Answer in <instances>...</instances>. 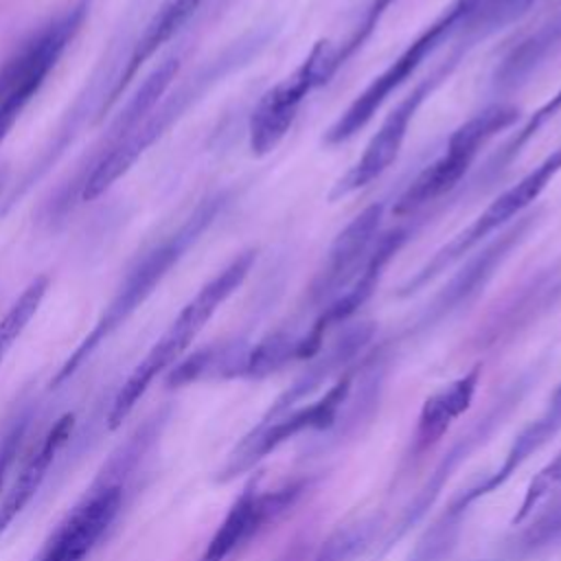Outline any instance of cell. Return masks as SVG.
Listing matches in <instances>:
<instances>
[{
    "label": "cell",
    "mask_w": 561,
    "mask_h": 561,
    "mask_svg": "<svg viewBox=\"0 0 561 561\" xmlns=\"http://www.w3.org/2000/svg\"><path fill=\"white\" fill-rule=\"evenodd\" d=\"M340 68L337 44L331 39L316 42L302 64L259 99L248 123V142L252 153H272L294 125L302 101L313 90L327 85Z\"/></svg>",
    "instance_id": "cell-8"
},
{
    "label": "cell",
    "mask_w": 561,
    "mask_h": 561,
    "mask_svg": "<svg viewBox=\"0 0 561 561\" xmlns=\"http://www.w3.org/2000/svg\"><path fill=\"white\" fill-rule=\"evenodd\" d=\"M248 348L250 346L243 342H224V344L199 348L197 353L182 359L175 368H171L167 383L171 388H180V386L204 381V379L243 377Z\"/></svg>",
    "instance_id": "cell-21"
},
{
    "label": "cell",
    "mask_w": 561,
    "mask_h": 561,
    "mask_svg": "<svg viewBox=\"0 0 561 561\" xmlns=\"http://www.w3.org/2000/svg\"><path fill=\"white\" fill-rule=\"evenodd\" d=\"M204 0H162L158 4V9L153 11V15L149 18V22L145 24L140 37L136 39L127 61L123 64L121 75L114 79V85L107 94V101L103 103L101 112H105L112 103L118 101V96L123 94V90L127 88V83L134 79V75L140 70V66L156 55V50L160 46H164L193 15L195 11L202 7Z\"/></svg>",
    "instance_id": "cell-19"
},
{
    "label": "cell",
    "mask_w": 561,
    "mask_h": 561,
    "mask_svg": "<svg viewBox=\"0 0 561 561\" xmlns=\"http://www.w3.org/2000/svg\"><path fill=\"white\" fill-rule=\"evenodd\" d=\"M394 0H370L359 18V22L351 28V33L337 42V59H340V66H344L370 37L373 33L377 31L381 18L386 15L388 7L392 4Z\"/></svg>",
    "instance_id": "cell-28"
},
{
    "label": "cell",
    "mask_w": 561,
    "mask_h": 561,
    "mask_svg": "<svg viewBox=\"0 0 561 561\" xmlns=\"http://www.w3.org/2000/svg\"><path fill=\"white\" fill-rule=\"evenodd\" d=\"M476 44L473 37L465 35V42L445 59L440 61V66H436L434 72H430L425 79H421L416 83V88L412 92H408L383 118V123L379 125V129L373 134V138L368 140L366 149L362 151V156L355 160V164L333 184L329 199L337 202L364 186H368L373 180H377L399 156L410 123L414 121L416 112L421 110V105L434 94V90L454 72V68L458 66L460 57Z\"/></svg>",
    "instance_id": "cell-10"
},
{
    "label": "cell",
    "mask_w": 561,
    "mask_h": 561,
    "mask_svg": "<svg viewBox=\"0 0 561 561\" xmlns=\"http://www.w3.org/2000/svg\"><path fill=\"white\" fill-rule=\"evenodd\" d=\"M256 261V250L239 252L226 267H221L210 280H206L199 291L180 309L173 322L164 329L158 342L147 351V355L127 375L107 412V427L116 430L131 414L136 403L142 399L151 381L171 368L184 351L193 344L199 331L208 324L215 311L243 285L252 265Z\"/></svg>",
    "instance_id": "cell-2"
},
{
    "label": "cell",
    "mask_w": 561,
    "mask_h": 561,
    "mask_svg": "<svg viewBox=\"0 0 561 561\" xmlns=\"http://www.w3.org/2000/svg\"><path fill=\"white\" fill-rule=\"evenodd\" d=\"M28 423H31V410L22 408L20 412H15L9 419V423L0 436V489L4 486V480L13 467V460L20 451V445L24 440Z\"/></svg>",
    "instance_id": "cell-29"
},
{
    "label": "cell",
    "mask_w": 561,
    "mask_h": 561,
    "mask_svg": "<svg viewBox=\"0 0 561 561\" xmlns=\"http://www.w3.org/2000/svg\"><path fill=\"white\" fill-rule=\"evenodd\" d=\"M307 541H302V539H296L294 541V546L291 548H287L285 550V554L278 559V561H305V546Z\"/></svg>",
    "instance_id": "cell-31"
},
{
    "label": "cell",
    "mask_w": 561,
    "mask_h": 561,
    "mask_svg": "<svg viewBox=\"0 0 561 561\" xmlns=\"http://www.w3.org/2000/svg\"><path fill=\"white\" fill-rule=\"evenodd\" d=\"M48 276H37L33 278L22 294L13 300V305L7 309V313L0 318V364L4 362L9 348L15 344V340L24 333L33 316L37 313L46 289H48Z\"/></svg>",
    "instance_id": "cell-25"
},
{
    "label": "cell",
    "mask_w": 561,
    "mask_h": 561,
    "mask_svg": "<svg viewBox=\"0 0 561 561\" xmlns=\"http://www.w3.org/2000/svg\"><path fill=\"white\" fill-rule=\"evenodd\" d=\"M557 546H561V497L539 513L528 528L504 541L491 561H526Z\"/></svg>",
    "instance_id": "cell-22"
},
{
    "label": "cell",
    "mask_w": 561,
    "mask_h": 561,
    "mask_svg": "<svg viewBox=\"0 0 561 561\" xmlns=\"http://www.w3.org/2000/svg\"><path fill=\"white\" fill-rule=\"evenodd\" d=\"M561 173V145L552 149L535 169H530L519 182L500 193L465 230H460L449 243L434 252L430 261H425L405 283L399 287V296H410L423 289L430 280L447 272L456 261L465 259L471 250H476L489 234L506 226L511 219H517L524 208H528L548 184Z\"/></svg>",
    "instance_id": "cell-6"
},
{
    "label": "cell",
    "mask_w": 561,
    "mask_h": 561,
    "mask_svg": "<svg viewBox=\"0 0 561 561\" xmlns=\"http://www.w3.org/2000/svg\"><path fill=\"white\" fill-rule=\"evenodd\" d=\"M480 364L473 366L462 377L454 379L449 386L440 388L438 392L430 394L419 412L416 427L410 440V449L405 454V462H414L423 458L449 430V425L465 414V410L471 405L473 394L478 390L480 381Z\"/></svg>",
    "instance_id": "cell-17"
},
{
    "label": "cell",
    "mask_w": 561,
    "mask_h": 561,
    "mask_svg": "<svg viewBox=\"0 0 561 561\" xmlns=\"http://www.w3.org/2000/svg\"><path fill=\"white\" fill-rule=\"evenodd\" d=\"M519 118V110L508 103H493L482 112L467 118L454 129L447 140V149L432 164H427L412 184L399 195L392 206V215L408 217L447 195L469 171L480 149L500 131L513 127Z\"/></svg>",
    "instance_id": "cell-7"
},
{
    "label": "cell",
    "mask_w": 561,
    "mask_h": 561,
    "mask_svg": "<svg viewBox=\"0 0 561 561\" xmlns=\"http://www.w3.org/2000/svg\"><path fill=\"white\" fill-rule=\"evenodd\" d=\"M85 13L88 2H77L24 39L20 48L0 66V142L79 33Z\"/></svg>",
    "instance_id": "cell-5"
},
{
    "label": "cell",
    "mask_w": 561,
    "mask_h": 561,
    "mask_svg": "<svg viewBox=\"0 0 561 561\" xmlns=\"http://www.w3.org/2000/svg\"><path fill=\"white\" fill-rule=\"evenodd\" d=\"M72 427H75L72 412L59 416L53 423V427L44 434L39 445L33 449V454L28 456V460L24 462V467L20 469V473L15 476L11 486L4 491V495L0 500V537L13 524V519L24 511V506L33 500V495L39 491L42 482L48 476L50 465L55 462L57 454L70 438Z\"/></svg>",
    "instance_id": "cell-18"
},
{
    "label": "cell",
    "mask_w": 561,
    "mask_h": 561,
    "mask_svg": "<svg viewBox=\"0 0 561 561\" xmlns=\"http://www.w3.org/2000/svg\"><path fill=\"white\" fill-rule=\"evenodd\" d=\"M305 489L307 482L296 480L278 489L259 491L256 480H250L217 526L199 561H226L241 546H245L267 526L278 522L296 504Z\"/></svg>",
    "instance_id": "cell-11"
},
{
    "label": "cell",
    "mask_w": 561,
    "mask_h": 561,
    "mask_svg": "<svg viewBox=\"0 0 561 561\" xmlns=\"http://www.w3.org/2000/svg\"><path fill=\"white\" fill-rule=\"evenodd\" d=\"M213 2V9H219V7H224L228 0H210Z\"/></svg>",
    "instance_id": "cell-32"
},
{
    "label": "cell",
    "mask_w": 561,
    "mask_h": 561,
    "mask_svg": "<svg viewBox=\"0 0 561 561\" xmlns=\"http://www.w3.org/2000/svg\"><path fill=\"white\" fill-rule=\"evenodd\" d=\"M484 0H451L392 61L383 68L353 101L351 105L331 123L324 131L322 142L329 147L342 145L351 140L357 131H362L370 118L379 112V107L388 101L392 92H397L416 70L419 66L451 35L462 33L465 26L473 20L476 11Z\"/></svg>",
    "instance_id": "cell-4"
},
{
    "label": "cell",
    "mask_w": 561,
    "mask_h": 561,
    "mask_svg": "<svg viewBox=\"0 0 561 561\" xmlns=\"http://www.w3.org/2000/svg\"><path fill=\"white\" fill-rule=\"evenodd\" d=\"M375 333V327L370 322H357L353 327H346L335 340L333 344L324 351L320 348V353L316 355V359L311 362V366H307L296 379L294 383L283 390L272 405L267 408V412L261 419H274L280 416L289 410H294L302 399L311 397L320 386H324L333 375L342 373V368H346L357 355L359 351L366 348V344L370 342Z\"/></svg>",
    "instance_id": "cell-16"
},
{
    "label": "cell",
    "mask_w": 561,
    "mask_h": 561,
    "mask_svg": "<svg viewBox=\"0 0 561 561\" xmlns=\"http://www.w3.org/2000/svg\"><path fill=\"white\" fill-rule=\"evenodd\" d=\"M123 506V486L114 480L101 482L61 519L35 561H83Z\"/></svg>",
    "instance_id": "cell-13"
},
{
    "label": "cell",
    "mask_w": 561,
    "mask_h": 561,
    "mask_svg": "<svg viewBox=\"0 0 561 561\" xmlns=\"http://www.w3.org/2000/svg\"><path fill=\"white\" fill-rule=\"evenodd\" d=\"M357 535L359 530H340L335 533L316 554L313 561H348L355 546H357Z\"/></svg>",
    "instance_id": "cell-30"
},
{
    "label": "cell",
    "mask_w": 561,
    "mask_h": 561,
    "mask_svg": "<svg viewBox=\"0 0 561 561\" xmlns=\"http://www.w3.org/2000/svg\"><path fill=\"white\" fill-rule=\"evenodd\" d=\"M561 491V449L557 451V456L552 460H548L528 482L524 500L519 502L511 524L519 526L524 522H528L533 517V513L552 495Z\"/></svg>",
    "instance_id": "cell-27"
},
{
    "label": "cell",
    "mask_w": 561,
    "mask_h": 561,
    "mask_svg": "<svg viewBox=\"0 0 561 561\" xmlns=\"http://www.w3.org/2000/svg\"><path fill=\"white\" fill-rule=\"evenodd\" d=\"M561 50V11L539 24L533 33L522 37L500 59L491 75V83L497 92H511L522 88L552 55Z\"/></svg>",
    "instance_id": "cell-20"
},
{
    "label": "cell",
    "mask_w": 561,
    "mask_h": 561,
    "mask_svg": "<svg viewBox=\"0 0 561 561\" xmlns=\"http://www.w3.org/2000/svg\"><path fill=\"white\" fill-rule=\"evenodd\" d=\"M559 112H561V85H559V90H557L541 107H537V110L528 116V121L489 158V162L484 164V169H482V173H480V180L491 182V180H495L502 171H506V167L522 153V149H524V147L539 134V129L546 127Z\"/></svg>",
    "instance_id": "cell-23"
},
{
    "label": "cell",
    "mask_w": 561,
    "mask_h": 561,
    "mask_svg": "<svg viewBox=\"0 0 561 561\" xmlns=\"http://www.w3.org/2000/svg\"><path fill=\"white\" fill-rule=\"evenodd\" d=\"M353 390V373L340 375L322 397L300 408H294L274 419H261L228 454L226 462L217 471L219 482L234 480L237 476L250 471L267 454L276 451L289 438L305 432H324L337 423L342 408L346 405Z\"/></svg>",
    "instance_id": "cell-9"
},
{
    "label": "cell",
    "mask_w": 561,
    "mask_h": 561,
    "mask_svg": "<svg viewBox=\"0 0 561 561\" xmlns=\"http://www.w3.org/2000/svg\"><path fill=\"white\" fill-rule=\"evenodd\" d=\"M261 39L239 42L217 59L206 64L202 70L191 75L175 92L164 96L160 105H156L149 114H145L127 134L110 142L107 151H103L101 160L94 164L90 175L81 186V199L92 202L103 195L121 175H125L134 162L195 103L202 94L215 85L221 77L232 72L237 66L245 64L252 53L259 48Z\"/></svg>",
    "instance_id": "cell-3"
},
{
    "label": "cell",
    "mask_w": 561,
    "mask_h": 561,
    "mask_svg": "<svg viewBox=\"0 0 561 561\" xmlns=\"http://www.w3.org/2000/svg\"><path fill=\"white\" fill-rule=\"evenodd\" d=\"M226 197L215 195L204 199L173 232L162 237L158 243H153L149 250L142 252L134 261V265L127 270L123 283L118 285L116 294L94 322V327L88 331V335L77 344V348L66 357L61 368L57 370L53 386H61L68 381L83 362L121 327L129 320V316L153 294V289L160 285V280L169 274V270L184 256V252L204 234V230L213 224V219L219 215Z\"/></svg>",
    "instance_id": "cell-1"
},
{
    "label": "cell",
    "mask_w": 561,
    "mask_h": 561,
    "mask_svg": "<svg viewBox=\"0 0 561 561\" xmlns=\"http://www.w3.org/2000/svg\"><path fill=\"white\" fill-rule=\"evenodd\" d=\"M465 513L467 508L462 511V506L456 500H451L449 506L443 511V515L419 539L408 561H445L449 550L456 546Z\"/></svg>",
    "instance_id": "cell-26"
},
{
    "label": "cell",
    "mask_w": 561,
    "mask_h": 561,
    "mask_svg": "<svg viewBox=\"0 0 561 561\" xmlns=\"http://www.w3.org/2000/svg\"><path fill=\"white\" fill-rule=\"evenodd\" d=\"M535 215H524L519 217L513 226H508L502 234H497L493 241H489L482 250L471 254L458 272L451 274V278L436 291L432 302L425 307L421 313L416 327L419 329H430L445 318L454 316L458 309L467 307L493 278L495 270L506 261L511 250L524 241L528 230L535 224Z\"/></svg>",
    "instance_id": "cell-12"
},
{
    "label": "cell",
    "mask_w": 561,
    "mask_h": 561,
    "mask_svg": "<svg viewBox=\"0 0 561 561\" xmlns=\"http://www.w3.org/2000/svg\"><path fill=\"white\" fill-rule=\"evenodd\" d=\"M381 217L383 204H370L359 215H355L333 239L324 267L318 272L309 291L313 305L327 307L351 285L370 252V245L379 232Z\"/></svg>",
    "instance_id": "cell-15"
},
{
    "label": "cell",
    "mask_w": 561,
    "mask_h": 561,
    "mask_svg": "<svg viewBox=\"0 0 561 561\" xmlns=\"http://www.w3.org/2000/svg\"><path fill=\"white\" fill-rule=\"evenodd\" d=\"M298 335L289 331H274L248 348L243 379H263L285 364L296 359Z\"/></svg>",
    "instance_id": "cell-24"
},
{
    "label": "cell",
    "mask_w": 561,
    "mask_h": 561,
    "mask_svg": "<svg viewBox=\"0 0 561 561\" xmlns=\"http://www.w3.org/2000/svg\"><path fill=\"white\" fill-rule=\"evenodd\" d=\"M519 394L515 388H511L506 394H502L484 414H480L476 419V423L462 432L458 436V440L449 447V451L443 456V460L434 467V471L430 473V480L416 491V495L412 497V502L403 508V513L399 515L397 524L388 530V535L383 537L381 541V550H379V557L386 554L394 543H399L408 533L410 528H414L427 513V508L434 504V500L438 497V493L443 491L447 478L451 476V471L462 462L467 460V456L480 445L486 440V436H491V432L502 423V419H506V414L511 412V408L517 403Z\"/></svg>",
    "instance_id": "cell-14"
}]
</instances>
